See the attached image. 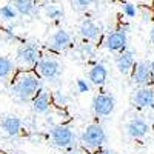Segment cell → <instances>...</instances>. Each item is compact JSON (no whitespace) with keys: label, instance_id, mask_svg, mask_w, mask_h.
Here are the masks:
<instances>
[{"label":"cell","instance_id":"cell-1","mask_svg":"<svg viewBox=\"0 0 154 154\" xmlns=\"http://www.w3.org/2000/svg\"><path fill=\"white\" fill-rule=\"evenodd\" d=\"M38 89H40V80H38L35 75L25 74V75L19 77L17 82L14 83L12 93H14L20 100L26 102L31 97H34L35 93H38Z\"/></svg>","mask_w":154,"mask_h":154},{"label":"cell","instance_id":"cell-2","mask_svg":"<svg viewBox=\"0 0 154 154\" xmlns=\"http://www.w3.org/2000/svg\"><path fill=\"white\" fill-rule=\"evenodd\" d=\"M105 140H106L105 130L97 123L86 126V130L82 134V142L88 148H99L105 143Z\"/></svg>","mask_w":154,"mask_h":154},{"label":"cell","instance_id":"cell-3","mask_svg":"<svg viewBox=\"0 0 154 154\" xmlns=\"http://www.w3.org/2000/svg\"><path fill=\"white\" fill-rule=\"evenodd\" d=\"M75 134L66 125H59L51 130V142L57 148H68L74 143Z\"/></svg>","mask_w":154,"mask_h":154},{"label":"cell","instance_id":"cell-4","mask_svg":"<svg viewBox=\"0 0 154 154\" xmlns=\"http://www.w3.org/2000/svg\"><path fill=\"white\" fill-rule=\"evenodd\" d=\"M38 72L46 80H54L62 74V63L56 59H42L37 62Z\"/></svg>","mask_w":154,"mask_h":154},{"label":"cell","instance_id":"cell-5","mask_svg":"<svg viewBox=\"0 0 154 154\" xmlns=\"http://www.w3.org/2000/svg\"><path fill=\"white\" fill-rule=\"evenodd\" d=\"M116 106V99L111 94H97L93 100V109L100 117H106L112 114Z\"/></svg>","mask_w":154,"mask_h":154},{"label":"cell","instance_id":"cell-6","mask_svg":"<svg viewBox=\"0 0 154 154\" xmlns=\"http://www.w3.org/2000/svg\"><path fill=\"white\" fill-rule=\"evenodd\" d=\"M151 80H152L151 63H148V62H139L136 65V68H134V72H133V82L137 83V85L145 86Z\"/></svg>","mask_w":154,"mask_h":154},{"label":"cell","instance_id":"cell-7","mask_svg":"<svg viewBox=\"0 0 154 154\" xmlns=\"http://www.w3.org/2000/svg\"><path fill=\"white\" fill-rule=\"evenodd\" d=\"M37 57H38V49L34 43H26L17 49V59L23 65L28 66L34 65V63H37Z\"/></svg>","mask_w":154,"mask_h":154},{"label":"cell","instance_id":"cell-8","mask_svg":"<svg viewBox=\"0 0 154 154\" xmlns=\"http://www.w3.org/2000/svg\"><path fill=\"white\" fill-rule=\"evenodd\" d=\"M105 46L109 51H122L126 48V32L123 29H117L106 35Z\"/></svg>","mask_w":154,"mask_h":154},{"label":"cell","instance_id":"cell-9","mask_svg":"<svg viewBox=\"0 0 154 154\" xmlns=\"http://www.w3.org/2000/svg\"><path fill=\"white\" fill-rule=\"evenodd\" d=\"M149 126L142 119H133L126 123V134L133 139H142L148 134Z\"/></svg>","mask_w":154,"mask_h":154},{"label":"cell","instance_id":"cell-10","mask_svg":"<svg viewBox=\"0 0 154 154\" xmlns=\"http://www.w3.org/2000/svg\"><path fill=\"white\" fill-rule=\"evenodd\" d=\"M49 45L57 51H62L71 45V34L65 29H59L49 37Z\"/></svg>","mask_w":154,"mask_h":154},{"label":"cell","instance_id":"cell-11","mask_svg":"<svg viewBox=\"0 0 154 154\" xmlns=\"http://www.w3.org/2000/svg\"><path fill=\"white\" fill-rule=\"evenodd\" d=\"M116 66H117L120 74H128L134 66V53L123 49V53H120L119 57L116 59Z\"/></svg>","mask_w":154,"mask_h":154},{"label":"cell","instance_id":"cell-12","mask_svg":"<svg viewBox=\"0 0 154 154\" xmlns=\"http://www.w3.org/2000/svg\"><path fill=\"white\" fill-rule=\"evenodd\" d=\"M0 126L8 136H17L22 130V120L16 116H6L0 122Z\"/></svg>","mask_w":154,"mask_h":154},{"label":"cell","instance_id":"cell-13","mask_svg":"<svg viewBox=\"0 0 154 154\" xmlns=\"http://www.w3.org/2000/svg\"><path fill=\"white\" fill-rule=\"evenodd\" d=\"M134 103L139 106H149L154 103V88L143 86L134 94Z\"/></svg>","mask_w":154,"mask_h":154},{"label":"cell","instance_id":"cell-14","mask_svg":"<svg viewBox=\"0 0 154 154\" xmlns=\"http://www.w3.org/2000/svg\"><path fill=\"white\" fill-rule=\"evenodd\" d=\"M79 32L86 40H96L100 35V26L93 20H83L79 28Z\"/></svg>","mask_w":154,"mask_h":154},{"label":"cell","instance_id":"cell-15","mask_svg":"<svg viewBox=\"0 0 154 154\" xmlns=\"http://www.w3.org/2000/svg\"><path fill=\"white\" fill-rule=\"evenodd\" d=\"M88 77H89V82H91L93 85H103L106 82L108 71L102 63H97V65H94L91 69H89Z\"/></svg>","mask_w":154,"mask_h":154},{"label":"cell","instance_id":"cell-16","mask_svg":"<svg viewBox=\"0 0 154 154\" xmlns=\"http://www.w3.org/2000/svg\"><path fill=\"white\" fill-rule=\"evenodd\" d=\"M32 109L38 114H43L49 109V97L45 91H40L32 99Z\"/></svg>","mask_w":154,"mask_h":154},{"label":"cell","instance_id":"cell-17","mask_svg":"<svg viewBox=\"0 0 154 154\" xmlns=\"http://www.w3.org/2000/svg\"><path fill=\"white\" fill-rule=\"evenodd\" d=\"M12 5L16 6L19 14H22V16H31L35 8L32 0H12Z\"/></svg>","mask_w":154,"mask_h":154},{"label":"cell","instance_id":"cell-18","mask_svg":"<svg viewBox=\"0 0 154 154\" xmlns=\"http://www.w3.org/2000/svg\"><path fill=\"white\" fill-rule=\"evenodd\" d=\"M12 69H14L12 60H9L8 57L0 56V79H6V77L12 72Z\"/></svg>","mask_w":154,"mask_h":154},{"label":"cell","instance_id":"cell-19","mask_svg":"<svg viewBox=\"0 0 154 154\" xmlns=\"http://www.w3.org/2000/svg\"><path fill=\"white\" fill-rule=\"evenodd\" d=\"M17 9H16V6L14 5H5V6H2L0 8V17H2L3 20H14L16 17H17Z\"/></svg>","mask_w":154,"mask_h":154},{"label":"cell","instance_id":"cell-20","mask_svg":"<svg viewBox=\"0 0 154 154\" xmlns=\"http://www.w3.org/2000/svg\"><path fill=\"white\" fill-rule=\"evenodd\" d=\"M45 14L49 20H57V19H60L63 16V9L60 6H57V5H49L45 9Z\"/></svg>","mask_w":154,"mask_h":154},{"label":"cell","instance_id":"cell-21","mask_svg":"<svg viewBox=\"0 0 154 154\" xmlns=\"http://www.w3.org/2000/svg\"><path fill=\"white\" fill-rule=\"evenodd\" d=\"M122 9H123V14L126 16V17H136V14H137V9H136V6L133 5V3H123V6H122Z\"/></svg>","mask_w":154,"mask_h":154},{"label":"cell","instance_id":"cell-22","mask_svg":"<svg viewBox=\"0 0 154 154\" xmlns=\"http://www.w3.org/2000/svg\"><path fill=\"white\" fill-rule=\"evenodd\" d=\"M71 3H72V6L75 9L83 11V9H86L89 5H91V0H71Z\"/></svg>","mask_w":154,"mask_h":154},{"label":"cell","instance_id":"cell-23","mask_svg":"<svg viewBox=\"0 0 154 154\" xmlns=\"http://www.w3.org/2000/svg\"><path fill=\"white\" fill-rule=\"evenodd\" d=\"M80 51H82L83 56H88V57L94 56V48H93L91 43H83V45L80 46Z\"/></svg>","mask_w":154,"mask_h":154},{"label":"cell","instance_id":"cell-24","mask_svg":"<svg viewBox=\"0 0 154 154\" xmlns=\"http://www.w3.org/2000/svg\"><path fill=\"white\" fill-rule=\"evenodd\" d=\"M77 88H79V93H86L89 89V85L86 83V80L79 79V80H77Z\"/></svg>","mask_w":154,"mask_h":154},{"label":"cell","instance_id":"cell-25","mask_svg":"<svg viewBox=\"0 0 154 154\" xmlns=\"http://www.w3.org/2000/svg\"><path fill=\"white\" fill-rule=\"evenodd\" d=\"M100 154H117L116 151H111V149H105V151H102Z\"/></svg>","mask_w":154,"mask_h":154},{"label":"cell","instance_id":"cell-26","mask_svg":"<svg viewBox=\"0 0 154 154\" xmlns=\"http://www.w3.org/2000/svg\"><path fill=\"white\" fill-rule=\"evenodd\" d=\"M149 37H151V42L154 43V28L151 29V34H149Z\"/></svg>","mask_w":154,"mask_h":154},{"label":"cell","instance_id":"cell-27","mask_svg":"<svg viewBox=\"0 0 154 154\" xmlns=\"http://www.w3.org/2000/svg\"><path fill=\"white\" fill-rule=\"evenodd\" d=\"M151 71H152V79H154V60L151 62Z\"/></svg>","mask_w":154,"mask_h":154},{"label":"cell","instance_id":"cell-28","mask_svg":"<svg viewBox=\"0 0 154 154\" xmlns=\"http://www.w3.org/2000/svg\"><path fill=\"white\" fill-rule=\"evenodd\" d=\"M72 154H75V152H72Z\"/></svg>","mask_w":154,"mask_h":154}]
</instances>
